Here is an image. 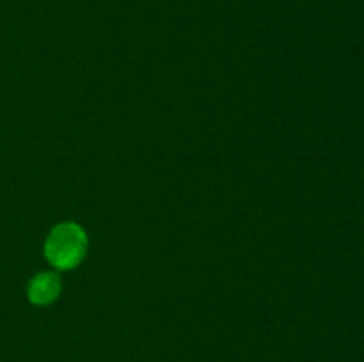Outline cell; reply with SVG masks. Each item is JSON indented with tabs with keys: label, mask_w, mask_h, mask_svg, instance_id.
Here are the masks:
<instances>
[{
	"label": "cell",
	"mask_w": 364,
	"mask_h": 362,
	"mask_svg": "<svg viewBox=\"0 0 364 362\" xmlns=\"http://www.w3.org/2000/svg\"><path fill=\"white\" fill-rule=\"evenodd\" d=\"M87 248L85 231L75 222L59 224L48 234L45 243V254L50 265L59 270L75 268L82 261Z\"/></svg>",
	"instance_id": "cell-1"
},
{
	"label": "cell",
	"mask_w": 364,
	"mask_h": 362,
	"mask_svg": "<svg viewBox=\"0 0 364 362\" xmlns=\"http://www.w3.org/2000/svg\"><path fill=\"white\" fill-rule=\"evenodd\" d=\"M60 293V279L57 273L45 272L36 275L28 284V300L36 305H46Z\"/></svg>",
	"instance_id": "cell-2"
}]
</instances>
